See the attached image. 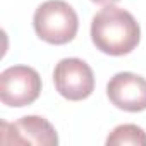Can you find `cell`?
<instances>
[{
  "label": "cell",
  "mask_w": 146,
  "mask_h": 146,
  "mask_svg": "<svg viewBox=\"0 0 146 146\" xmlns=\"http://www.w3.org/2000/svg\"><path fill=\"white\" fill-rule=\"evenodd\" d=\"M141 38L134 16L120 7L107 5L91 21V40L95 46L113 57L131 53Z\"/></svg>",
  "instance_id": "6da1fadb"
},
{
  "label": "cell",
  "mask_w": 146,
  "mask_h": 146,
  "mask_svg": "<svg viewBox=\"0 0 146 146\" xmlns=\"http://www.w3.org/2000/svg\"><path fill=\"white\" fill-rule=\"evenodd\" d=\"M33 26L43 41L52 45H65L74 40L79 28V19L76 11L64 0H46L36 9Z\"/></svg>",
  "instance_id": "7a4b0ae2"
},
{
  "label": "cell",
  "mask_w": 146,
  "mask_h": 146,
  "mask_svg": "<svg viewBox=\"0 0 146 146\" xmlns=\"http://www.w3.org/2000/svg\"><path fill=\"white\" fill-rule=\"evenodd\" d=\"M41 93V78L28 65H12L0 74V100L7 107L31 105Z\"/></svg>",
  "instance_id": "3957f363"
},
{
  "label": "cell",
  "mask_w": 146,
  "mask_h": 146,
  "mask_svg": "<svg viewBox=\"0 0 146 146\" xmlns=\"http://www.w3.org/2000/svg\"><path fill=\"white\" fill-rule=\"evenodd\" d=\"M53 83L58 95L70 102L84 100L95 90V76L91 67L76 57L62 58L55 65Z\"/></svg>",
  "instance_id": "277c9868"
},
{
  "label": "cell",
  "mask_w": 146,
  "mask_h": 146,
  "mask_svg": "<svg viewBox=\"0 0 146 146\" xmlns=\"http://www.w3.org/2000/svg\"><path fill=\"white\" fill-rule=\"evenodd\" d=\"M2 144H35V146H55L58 136L55 127L43 117L26 115L12 124L2 122Z\"/></svg>",
  "instance_id": "5b68a950"
},
{
  "label": "cell",
  "mask_w": 146,
  "mask_h": 146,
  "mask_svg": "<svg viewBox=\"0 0 146 146\" xmlns=\"http://www.w3.org/2000/svg\"><path fill=\"white\" fill-rule=\"evenodd\" d=\"M110 102L125 112L146 110V79L134 72H119L107 84Z\"/></svg>",
  "instance_id": "8992f818"
},
{
  "label": "cell",
  "mask_w": 146,
  "mask_h": 146,
  "mask_svg": "<svg viewBox=\"0 0 146 146\" xmlns=\"http://www.w3.org/2000/svg\"><path fill=\"white\" fill-rule=\"evenodd\" d=\"M108 146H146V132L134 124L117 125L107 137Z\"/></svg>",
  "instance_id": "52a82bcc"
},
{
  "label": "cell",
  "mask_w": 146,
  "mask_h": 146,
  "mask_svg": "<svg viewBox=\"0 0 146 146\" xmlns=\"http://www.w3.org/2000/svg\"><path fill=\"white\" fill-rule=\"evenodd\" d=\"M91 2H95V4H102V5H112V4L119 2V0H91Z\"/></svg>",
  "instance_id": "ba28073f"
}]
</instances>
